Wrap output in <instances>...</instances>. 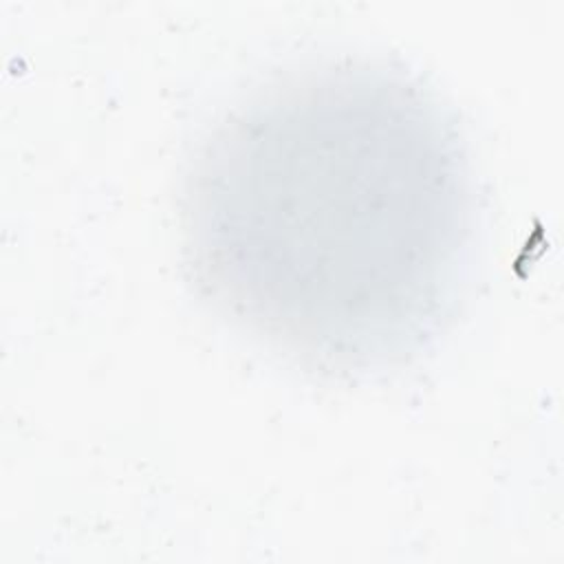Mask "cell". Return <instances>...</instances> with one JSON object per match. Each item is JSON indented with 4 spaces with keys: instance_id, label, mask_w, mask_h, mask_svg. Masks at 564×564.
Returning a JSON list of instances; mask_svg holds the SVG:
<instances>
[{
    "instance_id": "1",
    "label": "cell",
    "mask_w": 564,
    "mask_h": 564,
    "mask_svg": "<svg viewBox=\"0 0 564 564\" xmlns=\"http://www.w3.org/2000/svg\"><path fill=\"white\" fill-rule=\"evenodd\" d=\"M306 117V108H304ZM315 117L271 123L249 174H238L245 209H231V234L247 231L234 247L247 260L249 284L264 293L271 317H322L348 324L352 317H388V302L405 300L425 273L441 264L447 240L445 156L421 126L408 121L388 130V117L352 126L335 121L330 104Z\"/></svg>"
}]
</instances>
